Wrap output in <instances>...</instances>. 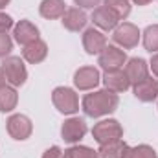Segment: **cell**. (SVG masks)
Segmentation results:
<instances>
[{"instance_id": "2e32d148", "label": "cell", "mask_w": 158, "mask_h": 158, "mask_svg": "<svg viewBox=\"0 0 158 158\" xmlns=\"http://www.w3.org/2000/svg\"><path fill=\"white\" fill-rule=\"evenodd\" d=\"M63 26L70 31H79L86 26V15L85 11H81L79 7L66 9V13L63 15Z\"/></svg>"}, {"instance_id": "5bb4252c", "label": "cell", "mask_w": 158, "mask_h": 158, "mask_svg": "<svg viewBox=\"0 0 158 158\" xmlns=\"http://www.w3.org/2000/svg\"><path fill=\"white\" fill-rule=\"evenodd\" d=\"M103 83H105L107 90H110V92H125V90L131 86V81H129V77H127V74L121 72V70L105 72Z\"/></svg>"}, {"instance_id": "7c38bea8", "label": "cell", "mask_w": 158, "mask_h": 158, "mask_svg": "<svg viewBox=\"0 0 158 158\" xmlns=\"http://www.w3.org/2000/svg\"><path fill=\"white\" fill-rule=\"evenodd\" d=\"M125 74H127V77H129V81H131V85H138V83H142L143 79L149 77L147 63H145L143 59L134 57V59H131V61L127 63V66H125Z\"/></svg>"}, {"instance_id": "603a6c76", "label": "cell", "mask_w": 158, "mask_h": 158, "mask_svg": "<svg viewBox=\"0 0 158 158\" xmlns=\"http://www.w3.org/2000/svg\"><path fill=\"white\" fill-rule=\"evenodd\" d=\"M105 6L118 15V19H127L131 13V4L129 0H105Z\"/></svg>"}, {"instance_id": "cb8c5ba5", "label": "cell", "mask_w": 158, "mask_h": 158, "mask_svg": "<svg viewBox=\"0 0 158 158\" xmlns=\"http://www.w3.org/2000/svg\"><path fill=\"white\" fill-rule=\"evenodd\" d=\"M143 46L147 52H158V24L149 26L143 33Z\"/></svg>"}, {"instance_id": "3957f363", "label": "cell", "mask_w": 158, "mask_h": 158, "mask_svg": "<svg viewBox=\"0 0 158 158\" xmlns=\"http://www.w3.org/2000/svg\"><path fill=\"white\" fill-rule=\"evenodd\" d=\"M52 101L55 105V109L63 114H74L79 110V99L77 94L72 88L66 86H57L52 94Z\"/></svg>"}, {"instance_id": "4dcf8cb0", "label": "cell", "mask_w": 158, "mask_h": 158, "mask_svg": "<svg viewBox=\"0 0 158 158\" xmlns=\"http://www.w3.org/2000/svg\"><path fill=\"white\" fill-rule=\"evenodd\" d=\"M134 2H136L138 6H147V4H149V2H153V0H134Z\"/></svg>"}, {"instance_id": "7a4b0ae2", "label": "cell", "mask_w": 158, "mask_h": 158, "mask_svg": "<svg viewBox=\"0 0 158 158\" xmlns=\"http://www.w3.org/2000/svg\"><path fill=\"white\" fill-rule=\"evenodd\" d=\"M92 136L99 145L110 143V142H118L123 136V129L116 119H103L99 123L94 125L92 129Z\"/></svg>"}, {"instance_id": "ffe728a7", "label": "cell", "mask_w": 158, "mask_h": 158, "mask_svg": "<svg viewBox=\"0 0 158 158\" xmlns=\"http://www.w3.org/2000/svg\"><path fill=\"white\" fill-rule=\"evenodd\" d=\"M127 145L118 140V142H110V143H105L99 147V158H123V153H125Z\"/></svg>"}, {"instance_id": "4316f807", "label": "cell", "mask_w": 158, "mask_h": 158, "mask_svg": "<svg viewBox=\"0 0 158 158\" xmlns=\"http://www.w3.org/2000/svg\"><path fill=\"white\" fill-rule=\"evenodd\" d=\"M42 158H63V151H61L57 145H53V147H50V149L44 151Z\"/></svg>"}, {"instance_id": "f1b7e54d", "label": "cell", "mask_w": 158, "mask_h": 158, "mask_svg": "<svg viewBox=\"0 0 158 158\" xmlns=\"http://www.w3.org/2000/svg\"><path fill=\"white\" fill-rule=\"evenodd\" d=\"M151 68H153V74L158 77V53L151 59Z\"/></svg>"}, {"instance_id": "83f0119b", "label": "cell", "mask_w": 158, "mask_h": 158, "mask_svg": "<svg viewBox=\"0 0 158 158\" xmlns=\"http://www.w3.org/2000/svg\"><path fill=\"white\" fill-rule=\"evenodd\" d=\"M101 0H76V4L81 7H96Z\"/></svg>"}, {"instance_id": "8fae6325", "label": "cell", "mask_w": 158, "mask_h": 158, "mask_svg": "<svg viewBox=\"0 0 158 158\" xmlns=\"http://www.w3.org/2000/svg\"><path fill=\"white\" fill-rule=\"evenodd\" d=\"M83 46H85L86 53H90V55L101 53V52L107 48V37H105L101 31L90 28V30H86L85 35H83Z\"/></svg>"}, {"instance_id": "e0dca14e", "label": "cell", "mask_w": 158, "mask_h": 158, "mask_svg": "<svg viewBox=\"0 0 158 158\" xmlns=\"http://www.w3.org/2000/svg\"><path fill=\"white\" fill-rule=\"evenodd\" d=\"M46 53H48V46H46V42H42V40H39V39L33 40V42L28 44V46H24V50H22L24 59H26L28 63H31V64H37L40 61H44Z\"/></svg>"}, {"instance_id": "1f68e13d", "label": "cell", "mask_w": 158, "mask_h": 158, "mask_svg": "<svg viewBox=\"0 0 158 158\" xmlns=\"http://www.w3.org/2000/svg\"><path fill=\"white\" fill-rule=\"evenodd\" d=\"M7 4H9V0H0V9H2V7H6Z\"/></svg>"}, {"instance_id": "f546056e", "label": "cell", "mask_w": 158, "mask_h": 158, "mask_svg": "<svg viewBox=\"0 0 158 158\" xmlns=\"http://www.w3.org/2000/svg\"><path fill=\"white\" fill-rule=\"evenodd\" d=\"M4 85H6V76H4V70L0 68V88H2Z\"/></svg>"}, {"instance_id": "44dd1931", "label": "cell", "mask_w": 158, "mask_h": 158, "mask_svg": "<svg viewBox=\"0 0 158 158\" xmlns=\"http://www.w3.org/2000/svg\"><path fill=\"white\" fill-rule=\"evenodd\" d=\"M123 158H158L156 151L149 145H138V147H127Z\"/></svg>"}, {"instance_id": "d4e9b609", "label": "cell", "mask_w": 158, "mask_h": 158, "mask_svg": "<svg viewBox=\"0 0 158 158\" xmlns=\"http://www.w3.org/2000/svg\"><path fill=\"white\" fill-rule=\"evenodd\" d=\"M13 50V40L6 31H0V57H6Z\"/></svg>"}, {"instance_id": "5b68a950", "label": "cell", "mask_w": 158, "mask_h": 158, "mask_svg": "<svg viewBox=\"0 0 158 158\" xmlns=\"http://www.w3.org/2000/svg\"><path fill=\"white\" fill-rule=\"evenodd\" d=\"M127 55L123 50H119L116 46H107L101 53H99V66L105 72H114V70H121V66L125 64Z\"/></svg>"}, {"instance_id": "9a60e30c", "label": "cell", "mask_w": 158, "mask_h": 158, "mask_svg": "<svg viewBox=\"0 0 158 158\" xmlns=\"http://www.w3.org/2000/svg\"><path fill=\"white\" fill-rule=\"evenodd\" d=\"M134 96L140 99V101H153L158 98V83L156 79L147 77L143 79L142 83L134 85Z\"/></svg>"}, {"instance_id": "30bf717a", "label": "cell", "mask_w": 158, "mask_h": 158, "mask_svg": "<svg viewBox=\"0 0 158 158\" xmlns=\"http://www.w3.org/2000/svg\"><path fill=\"white\" fill-rule=\"evenodd\" d=\"M92 20H94V24L96 26H99L101 30H105V31H109V30H116L118 28V15L114 13V11H110L107 6H99V7H96L94 9V13H92Z\"/></svg>"}, {"instance_id": "d6986e66", "label": "cell", "mask_w": 158, "mask_h": 158, "mask_svg": "<svg viewBox=\"0 0 158 158\" xmlns=\"http://www.w3.org/2000/svg\"><path fill=\"white\" fill-rule=\"evenodd\" d=\"M17 101H19V96H17V90L13 86H7L4 85L0 88V110L2 112H9L17 107Z\"/></svg>"}, {"instance_id": "277c9868", "label": "cell", "mask_w": 158, "mask_h": 158, "mask_svg": "<svg viewBox=\"0 0 158 158\" xmlns=\"http://www.w3.org/2000/svg\"><path fill=\"white\" fill-rule=\"evenodd\" d=\"M2 70H4L6 79H7L13 86H20V85H24L26 79H28L26 66H24V63H22L20 57H6L4 63H2Z\"/></svg>"}, {"instance_id": "8992f818", "label": "cell", "mask_w": 158, "mask_h": 158, "mask_svg": "<svg viewBox=\"0 0 158 158\" xmlns=\"http://www.w3.org/2000/svg\"><path fill=\"white\" fill-rule=\"evenodd\" d=\"M112 39H114V42L119 44L121 48L131 50V48H134V46L138 44V40H140V30H138L134 24H131V22H123V24H119L118 28L114 30Z\"/></svg>"}, {"instance_id": "7402d4cb", "label": "cell", "mask_w": 158, "mask_h": 158, "mask_svg": "<svg viewBox=\"0 0 158 158\" xmlns=\"http://www.w3.org/2000/svg\"><path fill=\"white\" fill-rule=\"evenodd\" d=\"M63 158H99V153L90 147H85V145H76V147H70L68 151H64Z\"/></svg>"}, {"instance_id": "484cf974", "label": "cell", "mask_w": 158, "mask_h": 158, "mask_svg": "<svg viewBox=\"0 0 158 158\" xmlns=\"http://www.w3.org/2000/svg\"><path fill=\"white\" fill-rule=\"evenodd\" d=\"M11 26H13L11 17H9V15H6V13H0V31H7Z\"/></svg>"}, {"instance_id": "52a82bcc", "label": "cell", "mask_w": 158, "mask_h": 158, "mask_svg": "<svg viewBox=\"0 0 158 158\" xmlns=\"http://www.w3.org/2000/svg\"><path fill=\"white\" fill-rule=\"evenodd\" d=\"M31 131H33L31 121L24 114H13L7 119V132L13 140H26V138H30Z\"/></svg>"}, {"instance_id": "9c48e42d", "label": "cell", "mask_w": 158, "mask_h": 158, "mask_svg": "<svg viewBox=\"0 0 158 158\" xmlns=\"http://www.w3.org/2000/svg\"><path fill=\"white\" fill-rule=\"evenodd\" d=\"M99 72L94 66H83L79 68L74 76V83L79 90H92L94 86L99 85Z\"/></svg>"}, {"instance_id": "6da1fadb", "label": "cell", "mask_w": 158, "mask_h": 158, "mask_svg": "<svg viewBox=\"0 0 158 158\" xmlns=\"http://www.w3.org/2000/svg\"><path fill=\"white\" fill-rule=\"evenodd\" d=\"M116 107H118V94L110 90H98L85 96L83 99V110L92 118L110 114L116 110Z\"/></svg>"}, {"instance_id": "ac0fdd59", "label": "cell", "mask_w": 158, "mask_h": 158, "mask_svg": "<svg viewBox=\"0 0 158 158\" xmlns=\"http://www.w3.org/2000/svg\"><path fill=\"white\" fill-rule=\"evenodd\" d=\"M39 11L44 19H63L66 13V4L64 0H42Z\"/></svg>"}, {"instance_id": "ba28073f", "label": "cell", "mask_w": 158, "mask_h": 158, "mask_svg": "<svg viewBox=\"0 0 158 158\" xmlns=\"http://www.w3.org/2000/svg\"><path fill=\"white\" fill-rule=\"evenodd\" d=\"M61 134H63V140L68 142V143H76L79 142L85 134H86V123L81 118H70L63 123V129H61Z\"/></svg>"}, {"instance_id": "4fadbf2b", "label": "cell", "mask_w": 158, "mask_h": 158, "mask_svg": "<svg viewBox=\"0 0 158 158\" xmlns=\"http://www.w3.org/2000/svg\"><path fill=\"white\" fill-rule=\"evenodd\" d=\"M15 40L19 42V44H24V46H28V44H31L33 40L39 39V30H37V26H33L30 20H20L17 26H15Z\"/></svg>"}]
</instances>
